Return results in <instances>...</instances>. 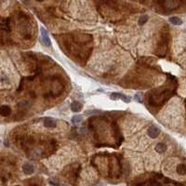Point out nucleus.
<instances>
[{"label": "nucleus", "mask_w": 186, "mask_h": 186, "mask_svg": "<svg viewBox=\"0 0 186 186\" xmlns=\"http://www.w3.org/2000/svg\"><path fill=\"white\" fill-rule=\"evenodd\" d=\"M148 135L152 138V139H155L157 136L160 133V130H159L158 127H156L155 126H151V127L148 128V131H147Z\"/></svg>", "instance_id": "nucleus-1"}, {"label": "nucleus", "mask_w": 186, "mask_h": 186, "mask_svg": "<svg viewBox=\"0 0 186 186\" xmlns=\"http://www.w3.org/2000/svg\"><path fill=\"white\" fill-rule=\"evenodd\" d=\"M40 30H41V35H42V39H43V42L45 43V45L50 47V46H51V41H50V38H49V35H47V32L46 31L45 28H43V27L40 28Z\"/></svg>", "instance_id": "nucleus-2"}, {"label": "nucleus", "mask_w": 186, "mask_h": 186, "mask_svg": "<svg viewBox=\"0 0 186 186\" xmlns=\"http://www.w3.org/2000/svg\"><path fill=\"white\" fill-rule=\"evenodd\" d=\"M22 170H23V172L25 173L26 175H31L34 173V171H35V168H34V166L32 164H30V163H26V164H24L23 166H22Z\"/></svg>", "instance_id": "nucleus-3"}, {"label": "nucleus", "mask_w": 186, "mask_h": 186, "mask_svg": "<svg viewBox=\"0 0 186 186\" xmlns=\"http://www.w3.org/2000/svg\"><path fill=\"white\" fill-rule=\"evenodd\" d=\"M10 114H11V108L8 105H2L0 107V116L6 117V116H9Z\"/></svg>", "instance_id": "nucleus-4"}, {"label": "nucleus", "mask_w": 186, "mask_h": 186, "mask_svg": "<svg viewBox=\"0 0 186 186\" xmlns=\"http://www.w3.org/2000/svg\"><path fill=\"white\" fill-rule=\"evenodd\" d=\"M44 126L47 128H54L57 124H56V121H55L53 118H50V117H47L44 121Z\"/></svg>", "instance_id": "nucleus-5"}, {"label": "nucleus", "mask_w": 186, "mask_h": 186, "mask_svg": "<svg viewBox=\"0 0 186 186\" xmlns=\"http://www.w3.org/2000/svg\"><path fill=\"white\" fill-rule=\"evenodd\" d=\"M82 108H83L82 103H80L79 102H74L71 104V110L74 113H79L82 110Z\"/></svg>", "instance_id": "nucleus-6"}, {"label": "nucleus", "mask_w": 186, "mask_h": 186, "mask_svg": "<svg viewBox=\"0 0 186 186\" xmlns=\"http://www.w3.org/2000/svg\"><path fill=\"white\" fill-rule=\"evenodd\" d=\"M166 145L165 144V143H163V142H159V143H157L156 145H155V151L157 152L158 154H163V153H165V152L166 151Z\"/></svg>", "instance_id": "nucleus-7"}, {"label": "nucleus", "mask_w": 186, "mask_h": 186, "mask_svg": "<svg viewBox=\"0 0 186 186\" xmlns=\"http://www.w3.org/2000/svg\"><path fill=\"white\" fill-rule=\"evenodd\" d=\"M177 173L180 175H182V176H184V175H186V165L185 164H179L178 166H177Z\"/></svg>", "instance_id": "nucleus-8"}, {"label": "nucleus", "mask_w": 186, "mask_h": 186, "mask_svg": "<svg viewBox=\"0 0 186 186\" xmlns=\"http://www.w3.org/2000/svg\"><path fill=\"white\" fill-rule=\"evenodd\" d=\"M82 121H83V117L81 116H79V115H75V116H74L72 117V123L74 125H77V124L81 123Z\"/></svg>", "instance_id": "nucleus-9"}, {"label": "nucleus", "mask_w": 186, "mask_h": 186, "mask_svg": "<svg viewBox=\"0 0 186 186\" xmlns=\"http://www.w3.org/2000/svg\"><path fill=\"white\" fill-rule=\"evenodd\" d=\"M169 22L174 25H180L182 23V21L179 17H171L169 18Z\"/></svg>", "instance_id": "nucleus-10"}, {"label": "nucleus", "mask_w": 186, "mask_h": 186, "mask_svg": "<svg viewBox=\"0 0 186 186\" xmlns=\"http://www.w3.org/2000/svg\"><path fill=\"white\" fill-rule=\"evenodd\" d=\"M148 20H149L148 16H147V15H143V16H141V17H140L138 22H139L140 25H143V24H145L147 22H148Z\"/></svg>", "instance_id": "nucleus-11"}, {"label": "nucleus", "mask_w": 186, "mask_h": 186, "mask_svg": "<svg viewBox=\"0 0 186 186\" xmlns=\"http://www.w3.org/2000/svg\"><path fill=\"white\" fill-rule=\"evenodd\" d=\"M122 97V94H120V93H117V92H114V93H112L111 95H110V99L113 101H117V100H120Z\"/></svg>", "instance_id": "nucleus-12"}, {"label": "nucleus", "mask_w": 186, "mask_h": 186, "mask_svg": "<svg viewBox=\"0 0 186 186\" xmlns=\"http://www.w3.org/2000/svg\"><path fill=\"white\" fill-rule=\"evenodd\" d=\"M1 28L6 31H8L9 30V24H8V20H5L4 22L1 23Z\"/></svg>", "instance_id": "nucleus-13"}, {"label": "nucleus", "mask_w": 186, "mask_h": 186, "mask_svg": "<svg viewBox=\"0 0 186 186\" xmlns=\"http://www.w3.org/2000/svg\"><path fill=\"white\" fill-rule=\"evenodd\" d=\"M121 100L123 101V102H127H127H130V98H129V97H127V96H125V95H123V94H122Z\"/></svg>", "instance_id": "nucleus-14"}, {"label": "nucleus", "mask_w": 186, "mask_h": 186, "mask_svg": "<svg viewBox=\"0 0 186 186\" xmlns=\"http://www.w3.org/2000/svg\"><path fill=\"white\" fill-rule=\"evenodd\" d=\"M0 81L2 83H4V84H7V83H8V78L6 75H3V77H1V78H0Z\"/></svg>", "instance_id": "nucleus-15"}, {"label": "nucleus", "mask_w": 186, "mask_h": 186, "mask_svg": "<svg viewBox=\"0 0 186 186\" xmlns=\"http://www.w3.org/2000/svg\"><path fill=\"white\" fill-rule=\"evenodd\" d=\"M147 186H162V184L159 183V182H150V183L147 184Z\"/></svg>", "instance_id": "nucleus-16"}, {"label": "nucleus", "mask_w": 186, "mask_h": 186, "mask_svg": "<svg viewBox=\"0 0 186 186\" xmlns=\"http://www.w3.org/2000/svg\"><path fill=\"white\" fill-rule=\"evenodd\" d=\"M135 100H137L139 102H142V101H141V99H140V97H139V95H138V94L135 95Z\"/></svg>", "instance_id": "nucleus-17"}, {"label": "nucleus", "mask_w": 186, "mask_h": 186, "mask_svg": "<svg viewBox=\"0 0 186 186\" xmlns=\"http://www.w3.org/2000/svg\"><path fill=\"white\" fill-rule=\"evenodd\" d=\"M36 1H37V2H43L44 0H36Z\"/></svg>", "instance_id": "nucleus-18"}, {"label": "nucleus", "mask_w": 186, "mask_h": 186, "mask_svg": "<svg viewBox=\"0 0 186 186\" xmlns=\"http://www.w3.org/2000/svg\"><path fill=\"white\" fill-rule=\"evenodd\" d=\"M61 186H67V185H61Z\"/></svg>", "instance_id": "nucleus-19"}, {"label": "nucleus", "mask_w": 186, "mask_h": 186, "mask_svg": "<svg viewBox=\"0 0 186 186\" xmlns=\"http://www.w3.org/2000/svg\"><path fill=\"white\" fill-rule=\"evenodd\" d=\"M15 186H21V185H15Z\"/></svg>", "instance_id": "nucleus-20"}]
</instances>
